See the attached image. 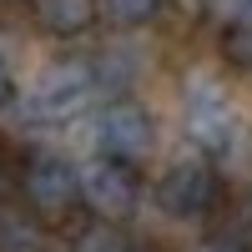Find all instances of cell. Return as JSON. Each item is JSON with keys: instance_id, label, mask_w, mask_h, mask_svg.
Wrapping results in <instances>:
<instances>
[{"instance_id": "1", "label": "cell", "mask_w": 252, "mask_h": 252, "mask_svg": "<svg viewBox=\"0 0 252 252\" xmlns=\"http://www.w3.org/2000/svg\"><path fill=\"white\" fill-rule=\"evenodd\" d=\"M76 197L81 207H91L101 222H126L141 202V177L131 172L126 161H111V157H96L76 172Z\"/></svg>"}, {"instance_id": "2", "label": "cell", "mask_w": 252, "mask_h": 252, "mask_svg": "<svg viewBox=\"0 0 252 252\" xmlns=\"http://www.w3.org/2000/svg\"><path fill=\"white\" fill-rule=\"evenodd\" d=\"M20 197H26L31 217H66L71 207L81 202L76 197V166L51 157V152L31 157L26 172H20Z\"/></svg>"}, {"instance_id": "3", "label": "cell", "mask_w": 252, "mask_h": 252, "mask_svg": "<svg viewBox=\"0 0 252 252\" xmlns=\"http://www.w3.org/2000/svg\"><path fill=\"white\" fill-rule=\"evenodd\" d=\"M161 207L182 222H197V217H212L217 202H222V177L212 172L207 161H177L172 172L161 177Z\"/></svg>"}, {"instance_id": "4", "label": "cell", "mask_w": 252, "mask_h": 252, "mask_svg": "<svg viewBox=\"0 0 252 252\" xmlns=\"http://www.w3.org/2000/svg\"><path fill=\"white\" fill-rule=\"evenodd\" d=\"M96 86V71L86 61H61L40 76V86L31 96V121H66L86 106V96Z\"/></svg>"}, {"instance_id": "5", "label": "cell", "mask_w": 252, "mask_h": 252, "mask_svg": "<svg viewBox=\"0 0 252 252\" xmlns=\"http://www.w3.org/2000/svg\"><path fill=\"white\" fill-rule=\"evenodd\" d=\"M152 141H157V126H152V116H146L136 101H111V106L96 116V146L111 161L131 166V161H141L152 152Z\"/></svg>"}, {"instance_id": "6", "label": "cell", "mask_w": 252, "mask_h": 252, "mask_svg": "<svg viewBox=\"0 0 252 252\" xmlns=\"http://www.w3.org/2000/svg\"><path fill=\"white\" fill-rule=\"evenodd\" d=\"M182 121L187 131H192V141L202 146H227L237 136V111H232V96H227L217 81H192L187 86V101H182Z\"/></svg>"}, {"instance_id": "7", "label": "cell", "mask_w": 252, "mask_h": 252, "mask_svg": "<svg viewBox=\"0 0 252 252\" xmlns=\"http://www.w3.org/2000/svg\"><path fill=\"white\" fill-rule=\"evenodd\" d=\"M35 20H40V31L71 40V35H81V31H91L96 0H35Z\"/></svg>"}, {"instance_id": "8", "label": "cell", "mask_w": 252, "mask_h": 252, "mask_svg": "<svg viewBox=\"0 0 252 252\" xmlns=\"http://www.w3.org/2000/svg\"><path fill=\"white\" fill-rule=\"evenodd\" d=\"M0 252H40V222L31 212H0Z\"/></svg>"}, {"instance_id": "9", "label": "cell", "mask_w": 252, "mask_h": 252, "mask_svg": "<svg viewBox=\"0 0 252 252\" xmlns=\"http://www.w3.org/2000/svg\"><path fill=\"white\" fill-rule=\"evenodd\" d=\"M161 0H96V15H106L116 31H136L146 20H157Z\"/></svg>"}, {"instance_id": "10", "label": "cell", "mask_w": 252, "mask_h": 252, "mask_svg": "<svg viewBox=\"0 0 252 252\" xmlns=\"http://www.w3.org/2000/svg\"><path fill=\"white\" fill-rule=\"evenodd\" d=\"M222 56L232 61L237 71H252V10H237L222 26Z\"/></svg>"}, {"instance_id": "11", "label": "cell", "mask_w": 252, "mask_h": 252, "mask_svg": "<svg viewBox=\"0 0 252 252\" xmlns=\"http://www.w3.org/2000/svg\"><path fill=\"white\" fill-rule=\"evenodd\" d=\"M126 242H131V237H121L116 227H106V222H101V227H86V232L76 237V252H121Z\"/></svg>"}, {"instance_id": "12", "label": "cell", "mask_w": 252, "mask_h": 252, "mask_svg": "<svg viewBox=\"0 0 252 252\" xmlns=\"http://www.w3.org/2000/svg\"><path fill=\"white\" fill-rule=\"evenodd\" d=\"M197 252H247V247H242L237 237H227V232H217V237H207V242H202Z\"/></svg>"}, {"instance_id": "13", "label": "cell", "mask_w": 252, "mask_h": 252, "mask_svg": "<svg viewBox=\"0 0 252 252\" xmlns=\"http://www.w3.org/2000/svg\"><path fill=\"white\" fill-rule=\"evenodd\" d=\"M10 96H15V76H10V66H5V56H0V111L10 106Z\"/></svg>"}, {"instance_id": "14", "label": "cell", "mask_w": 252, "mask_h": 252, "mask_svg": "<svg viewBox=\"0 0 252 252\" xmlns=\"http://www.w3.org/2000/svg\"><path fill=\"white\" fill-rule=\"evenodd\" d=\"M5 202H10V177H5V166H0V212H5Z\"/></svg>"}, {"instance_id": "15", "label": "cell", "mask_w": 252, "mask_h": 252, "mask_svg": "<svg viewBox=\"0 0 252 252\" xmlns=\"http://www.w3.org/2000/svg\"><path fill=\"white\" fill-rule=\"evenodd\" d=\"M121 252H152V247H141V242H126V247H121Z\"/></svg>"}, {"instance_id": "16", "label": "cell", "mask_w": 252, "mask_h": 252, "mask_svg": "<svg viewBox=\"0 0 252 252\" xmlns=\"http://www.w3.org/2000/svg\"><path fill=\"white\" fill-rule=\"evenodd\" d=\"M237 10H252V0H237Z\"/></svg>"}]
</instances>
